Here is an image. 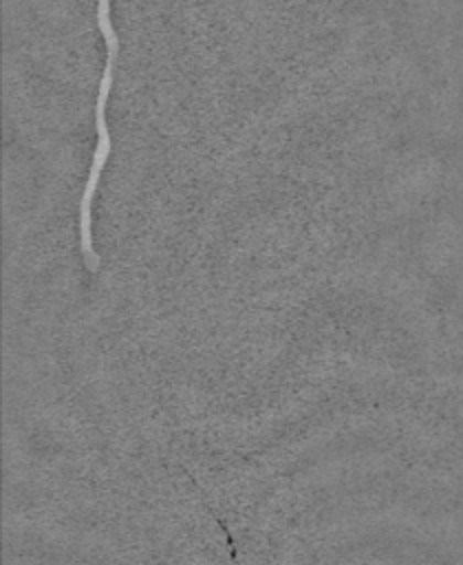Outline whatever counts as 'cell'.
<instances>
[{"label": "cell", "mask_w": 463, "mask_h": 565, "mask_svg": "<svg viewBox=\"0 0 463 565\" xmlns=\"http://www.w3.org/2000/svg\"><path fill=\"white\" fill-rule=\"evenodd\" d=\"M97 24L106 40L108 53H106V68L99 82V93L95 102V130H97V146L93 152V163L88 170V179L84 185V194L79 201V252L84 258V267H95L99 260V254L93 243V199L97 192V183L101 179V170L106 159L110 157V130L106 124V102L112 86L115 75V60L119 53V38L115 33V26L110 22V0H99L97 4Z\"/></svg>", "instance_id": "obj_1"}]
</instances>
